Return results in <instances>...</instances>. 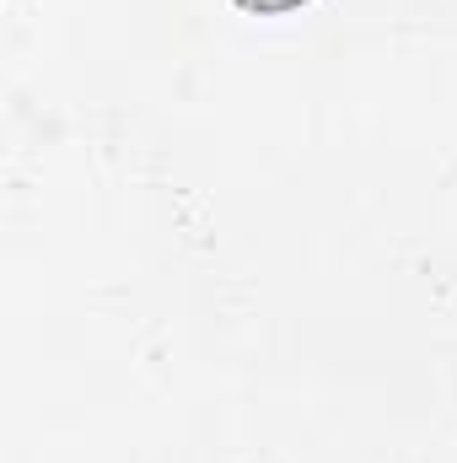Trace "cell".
Masks as SVG:
<instances>
[{
  "label": "cell",
  "mask_w": 457,
  "mask_h": 463,
  "mask_svg": "<svg viewBox=\"0 0 457 463\" xmlns=\"http://www.w3.org/2000/svg\"><path fill=\"white\" fill-rule=\"evenodd\" d=\"M231 5L258 11V16H280V11H296V5H307V0H231Z\"/></svg>",
  "instance_id": "6da1fadb"
}]
</instances>
